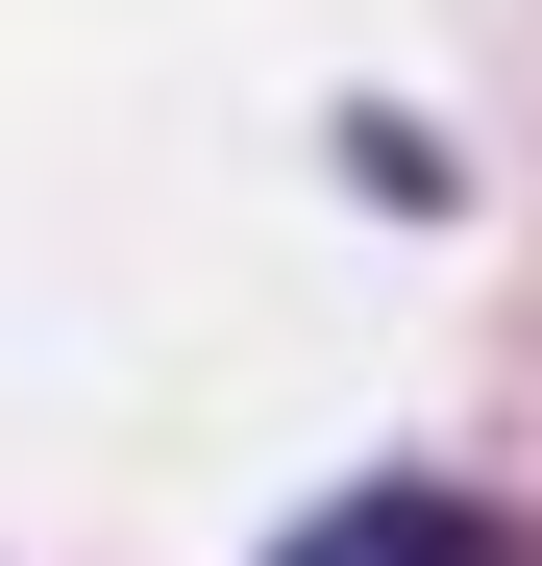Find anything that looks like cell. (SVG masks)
Here are the masks:
<instances>
[{"label": "cell", "instance_id": "6da1fadb", "mask_svg": "<svg viewBox=\"0 0 542 566\" xmlns=\"http://www.w3.org/2000/svg\"><path fill=\"white\" fill-rule=\"evenodd\" d=\"M271 566H542V517H493V493H444V468H371V493H321Z\"/></svg>", "mask_w": 542, "mask_h": 566}]
</instances>
